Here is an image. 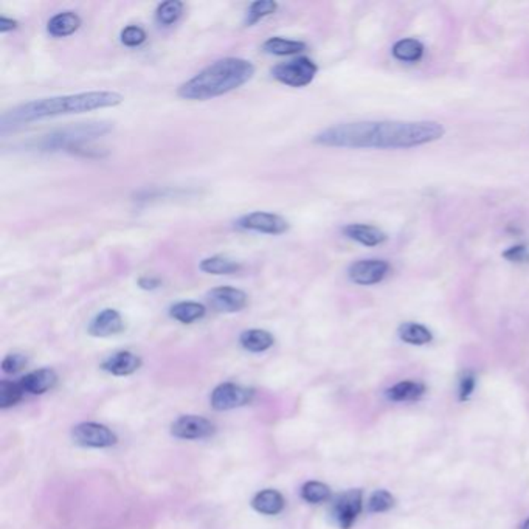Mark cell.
<instances>
[{
	"mask_svg": "<svg viewBox=\"0 0 529 529\" xmlns=\"http://www.w3.org/2000/svg\"><path fill=\"white\" fill-rule=\"evenodd\" d=\"M444 133L436 121H357L328 127L314 142L331 148L402 149L436 142Z\"/></svg>",
	"mask_w": 529,
	"mask_h": 529,
	"instance_id": "1",
	"label": "cell"
},
{
	"mask_svg": "<svg viewBox=\"0 0 529 529\" xmlns=\"http://www.w3.org/2000/svg\"><path fill=\"white\" fill-rule=\"evenodd\" d=\"M121 103H123V95L109 91L81 92L28 101V103H24L3 112L2 118H0V131L5 133L17 129V127L24 124L33 123V121L37 120L72 115V113H84L104 109V107H115Z\"/></svg>",
	"mask_w": 529,
	"mask_h": 529,
	"instance_id": "2",
	"label": "cell"
},
{
	"mask_svg": "<svg viewBox=\"0 0 529 529\" xmlns=\"http://www.w3.org/2000/svg\"><path fill=\"white\" fill-rule=\"evenodd\" d=\"M254 66L242 58H224L201 70L178 87V97L189 101H207L236 91L250 81Z\"/></svg>",
	"mask_w": 529,
	"mask_h": 529,
	"instance_id": "3",
	"label": "cell"
},
{
	"mask_svg": "<svg viewBox=\"0 0 529 529\" xmlns=\"http://www.w3.org/2000/svg\"><path fill=\"white\" fill-rule=\"evenodd\" d=\"M112 131L111 123L104 121H95V123H80L75 126L64 127V129L55 131L48 136H44L37 140L35 148L41 151H59V149H73L80 145L92 142V140L106 136Z\"/></svg>",
	"mask_w": 529,
	"mask_h": 529,
	"instance_id": "4",
	"label": "cell"
},
{
	"mask_svg": "<svg viewBox=\"0 0 529 529\" xmlns=\"http://www.w3.org/2000/svg\"><path fill=\"white\" fill-rule=\"evenodd\" d=\"M317 70L318 67L314 61L301 56V58L278 64L272 68V76L289 87H304L314 81Z\"/></svg>",
	"mask_w": 529,
	"mask_h": 529,
	"instance_id": "5",
	"label": "cell"
},
{
	"mask_svg": "<svg viewBox=\"0 0 529 529\" xmlns=\"http://www.w3.org/2000/svg\"><path fill=\"white\" fill-rule=\"evenodd\" d=\"M236 227L242 228V230L264 234H283L289 232L290 224L288 219H284L283 216L279 214L267 212H253L244 214L242 218L236 221Z\"/></svg>",
	"mask_w": 529,
	"mask_h": 529,
	"instance_id": "6",
	"label": "cell"
},
{
	"mask_svg": "<svg viewBox=\"0 0 529 529\" xmlns=\"http://www.w3.org/2000/svg\"><path fill=\"white\" fill-rule=\"evenodd\" d=\"M73 441L76 444L82 445V447H95V449H103V447H112L115 445L118 438L115 433L111 429H107L106 425H101L97 423H82L73 427L72 431Z\"/></svg>",
	"mask_w": 529,
	"mask_h": 529,
	"instance_id": "7",
	"label": "cell"
},
{
	"mask_svg": "<svg viewBox=\"0 0 529 529\" xmlns=\"http://www.w3.org/2000/svg\"><path fill=\"white\" fill-rule=\"evenodd\" d=\"M253 394L254 391L250 390V388L236 384H222L216 387L212 393V407L219 411L238 409V407L250 404Z\"/></svg>",
	"mask_w": 529,
	"mask_h": 529,
	"instance_id": "8",
	"label": "cell"
},
{
	"mask_svg": "<svg viewBox=\"0 0 529 529\" xmlns=\"http://www.w3.org/2000/svg\"><path fill=\"white\" fill-rule=\"evenodd\" d=\"M362 490L351 489L337 496L333 505V515L343 529H349L362 511Z\"/></svg>",
	"mask_w": 529,
	"mask_h": 529,
	"instance_id": "9",
	"label": "cell"
},
{
	"mask_svg": "<svg viewBox=\"0 0 529 529\" xmlns=\"http://www.w3.org/2000/svg\"><path fill=\"white\" fill-rule=\"evenodd\" d=\"M207 299L214 310L224 312V314L239 312L247 306L245 292L236 288H230V286H222V288L212 289L208 292Z\"/></svg>",
	"mask_w": 529,
	"mask_h": 529,
	"instance_id": "10",
	"label": "cell"
},
{
	"mask_svg": "<svg viewBox=\"0 0 529 529\" xmlns=\"http://www.w3.org/2000/svg\"><path fill=\"white\" fill-rule=\"evenodd\" d=\"M390 270V264L382 259H362L349 267V278L360 286L378 284Z\"/></svg>",
	"mask_w": 529,
	"mask_h": 529,
	"instance_id": "11",
	"label": "cell"
},
{
	"mask_svg": "<svg viewBox=\"0 0 529 529\" xmlns=\"http://www.w3.org/2000/svg\"><path fill=\"white\" fill-rule=\"evenodd\" d=\"M171 433L178 439H203L214 433V425L208 419L194 414H187L174 420Z\"/></svg>",
	"mask_w": 529,
	"mask_h": 529,
	"instance_id": "12",
	"label": "cell"
},
{
	"mask_svg": "<svg viewBox=\"0 0 529 529\" xmlns=\"http://www.w3.org/2000/svg\"><path fill=\"white\" fill-rule=\"evenodd\" d=\"M124 329V322L115 309H104L93 317L89 324V334L93 337H111Z\"/></svg>",
	"mask_w": 529,
	"mask_h": 529,
	"instance_id": "13",
	"label": "cell"
},
{
	"mask_svg": "<svg viewBox=\"0 0 529 529\" xmlns=\"http://www.w3.org/2000/svg\"><path fill=\"white\" fill-rule=\"evenodd\" d=\"M56 382H58V375H56L53 369L42 368L25 374L19 384L24 388V391L30 394H44L52 390Z\"/></svg>",
	"mask_w": 529,
	"mask_h": 529,
	"instance_id": "14",
	"label": "cell"
},
{
	"mask_svg": "<svg viewBox=\"0 0 529 529\" xmlns=\"http://www.w3.org/2000/svg\"><path fill=\"white\" fill-rule=\"evenodd\" d=\"M140 366H142V359L129 351L115 353L113 355L107 357L103 362V365H101L104 371L113 375H129L136 373Z\"/></svg>",
	"mask_w": 529,
	"mask_h": 529,
	"instance_id": "15",
	"label": "cell"
},
{
	"mask_svg": "<svg viewBox=\"0 0 529 529\" xmlns=\"http://www.w3.org/2000/svg\"><path fill=\"white\" fill-rule=\"evenodd\" d=\"M343 234L366 247L379 245L387 239V234L378 227L365 224H349L343 228Z\"/></svg>",
	"mask_w": 529,
	"mask_h": 529,
	"instance_id": "16",
	"label": "cell"
},
{
	"mask_svg": "<svg viewBox=\"0 0 529 529\" xmlns=\"http://www.w3.org/2000/svg\"><path fill=\"white\" fill-rule=\"evenodd\" d=\"M81 27V17L73 11H64L53 16L47 24V31L53 37H66L73 35Z\"/></svg>",
	"mask_w": 529,
	"mask_h": 529,
	"instance_id": "17",
	"label": "cell"
},
{
	"mask_svg": "<svg viewBox=\"0 0 529 529\" xmlns=\"http://www.w3.org/2000/svg\"><path fill=\"white\" fill-rule=\"evenodd\" d=\"M254 511L264 515H277L284 509V499L278 490L264 489L254 495L252 501Z\"/></svg>",
	"mask_w": 529,
	"mask_h": 529,
	"instance_id": "18",
	"label": "cell"
},
{
	"mask_svg": "<svg viewBox=\"0 0 529 529\" xmlns=\"http://www.w3.org/2000/svg\"><path fill=\"white\" fill-rule=\"evenodd\" d=\"M424 393H425L424 384H420V382H413V380H404L391 387L390 390L387 391V398L393 400V402H413V400H418L423 398Z\"/></svg>",
	"mask_w": 529,
	"mask_h": 529,
	"instance_id": "19",
	"label": "cell"
},
{
	"mask_svg": "<svg viewBox=\"0 0 529 529\" xmlns=\"http://www.w3.org/2000/svg\"><path fill=\"white\" fill-rule=\"evenodd\" d=\"M241 346L250 353H264L273 346L275 339L264 329H248L239 337Z\"/></svg>",
	"mask_w": 529,
	"mask_h": 529,
	"instance_id": "20",
	"label": "cell"
},
{
	"mask_svg": "<svg viewBox=\"0 0 529 529\" xmlns=\"http://www.w3.org/2000/svg\"><path fill=\"white\" fill-rule=\"evenodd\" d=\"M205 306L196 301H180L171 306L169 315L183 324H191L205 317Z\"/></svg>",
	"mask_w": 529,
	"mask_h": 529,
	"instance_id": "21",
	"label": "cell"
},
{
	"mask_svg": "<svg viewBox=\"0 0 529 529\" xmlns=\"http://www.w3.org/2000/svg\"><path fill=\"white\" fill-rule=\"evenodd\" d=\"M306 50V44L301 41L284 39V37H270L263 44V52L275 56H290Z\"/></svg>",
	"mask_w": 529,
	"mask_h": 529,
	"instance_id": "22",
	"label": "cell"
},
{
	"mask_svg": "<svg viewBox=\"0 0 529 529\" xmlns=\"http://www.w3.org/2000/svg\"><path fill=\"white\" fill-rule=\"evenodd\" d=\"M201 270L208 275H232L241 270V264L225 257H210L201 261Z\"/></svg>",
	"mask_w": 529,
	"mask_h": 529,
	"instance_id": "23",
	"label": "cell"
},
{
	"mask_svg": "<svg viewBox=\"0 0 529 529\" xmlns=\"http://www.w3.org/2000/svg\"><path fill=\"white\" fill-rule=\"evenodd\" d=\"M393 56L402 62H416L424 55V46L418 39H400L393 47Z\"/></svg>",
	"mask_w": 529,
	"mask_h": 529,
	"instance_id": "24",
	"label": "cell"
},
{
	"mask_svg": "<svg viewBox=\"0 0 529 529\" xmlns=\"http://www.w3.org/2000/svg\"><path fill=\"white\" fill-rule=\"evenodd\" d=\"M399 337L400 340H404L405 343H410V345H427L433 340V335L429 329L419 323H404L399 326Z\"/></svg>",
	"mask_w": 529,
	"mask_h": 529,
	"instance_id": "25",
	"label": "cell"
},
{
	"mask_svg": "<svg viewBox=\"0 0 529 529\" xmlns=\"http://www.w3.org/2000/svg\"><path fill=\"white\" fill-rule=\"evenodd\" d=\"M183 8L185 5L178 0H168V2H163L157 6L156 10V19L160 25H165V27H169V25H174L178 19L183 15Z\"/></svg>",
	"mask_w": 529,
	"mask_h": 529,
	"instance_id": "26",
	"label": "cell"
},
{
	"mask_svg": "<svg viewBox=\"0 0 529 529\" xmlns=\"http://www.w3.org/2000/svg\"><path fill=\"white\" fill-rule=\"evenodd\" d=\"M277 10L278 3L273 2V0H257V2L248 6L244 21L245 27H252V25L258 24L261 19L275 15Z\"/></svg>",
	"mask_w": 529,
	"mask_h": 529,
	"instance_id": "27",
	"label": "cell"
},
{
	"mask_svg": "<svg viewBox=\"0 0 529 529\" xmlns=\"http://www.w3.org/2000/svg\"><path fill=\"white\" fill-rule=\"evenodd\" d=\"M301 499L308 503H324L331 499V489L320 481H308L301 488Z\"/></svg>",
	"mask_w": 529,
	"mask_h": 529,
	"instance_id": "28",
	"label": "cell"
},
{
	"mask_svg": "<svg viewBox=\"0 0 529 529\" xmlns=\"http://www.w3.org/2000/svg\"><path fill=\"white\" fill-rule=\"evenodd\" d=\"M24 388L21 384L2 380L0 382V409H10L22 399Z\"/></svg>",
	"mask_w": 529,
	"mask_h": 529,
	"instance_id": "29",
	"label": "cell"
},
{
	"mask_svg": "<svg viewBox=\"0 0 529 529\" xmlns=\"http://www.w3.org/2000/svg\"><path fill=\"white\" fill-rule=\"evenodd\" d=\"M394 496L388 492V490H375V492L369 496L368 500V511L369 512H385L390 511L394 506Z\"/></svg>",
	"mask_w": 529,
	"mask_h": 529,
	"instance_id": "30",
	"label": "cell"
},
{
	"mask_svg": "<svg viewBox=\"0 0 529 529\" xmlns=\"http://www.w3.org/2000/svg\"><path fill=\"white\" fill-rule=\"evenodd\" d=\"M146 31L138 25H129L120 35V41L126 47H140L146 41Z\"/></svg>",
	"mask_w": 529,
	"mask_h": 529,
	"instance_id": "31",
	"label": "cell"
},
{
	"mask_svg": "<svg viewBox=\"0 0 529 529\" xmlns=\"http://www.w3.org/2000/svg\"><path fill=\"white\" fill-rule=\"evenodd\" d=\"M27 365V357L24 354H8L2 362V369L6 374H16Z\"/></svg>",
	"mask_w": 529,
	"mask_h": 529,
	"instance_id": "32",
	"label": "cell"
},
{
	"mask_svg": "<svg viewBox=\"0 0 529 529\" xmlns=\"http://www.w3.org/2000/svg\"><path fill=\"white\" fill-rule=\"evenodd\" d=\"M475 384H476L475 375L470 371L463 374V378L460 380V400H467L472 396V393H474L475 390Z\"/></svg>",
	"mask_w": 529,
	"mask_h": 529,
	"instance_id": "33",
	"label": "cell"
},
{
	"mask_svg": "<svg viewBox=\"0 0 529 529\" xmlns=\"http://www.w3.org/2000/svg\"><path fill=\"white\" fill-rule=\"evenodd\" d=\"M503 257L512 261V263H526V261H529V250L525 245H515L503 253Z\"/></svg>",
	"mask_w": 529,
	"mask_h": 529,
	"instance_id": "34",
	"label": "cell"
},
{
	"mask_svg": "<svg viewBox=\"0 0 529 529\" xmlns=\"http://www.w3.org/2000/svg\"><path fill=\"white\" fill-rule=\"evenodd\" d=\"M138 286L145 290H154L157 288H160L162 281L158 278H154V277H142L138 279Z\"/></svg>",
	"mask_w": 529,
	"mask_h": 529,
	"instance_id": "35",
	"label": "cell"
},
{
	"mask_svg": "<svg viewBox=\"0 0 529 529\" xmlns=\"http://www.w3.org/2000/svg\"><path fill=\"white\" fill-rule=\"evenodd\" d=\"M15 28H17V21H12V19L5 16L0 17V33H8V31H12Z\"/></svg>",
	"mask_w": 529,
	"mask_h": 529,
	"instance_id": "36",
	"label": "cell"
},
{
	"mask_svg": "<svg viewBox=\"0 0 529 529\" xmlns=\"http://www.w3.org/2000/svg\"><path fill=\"white\" fill-rule=\"evenodd\" d=\"M521 529H529V519L525 521L523 526H521Z\"/></svg>",
	"mask_w": 529,
	"mask_h": 529,
	"instance_id": "37",
	"label": "cell"
}]
</instances>
